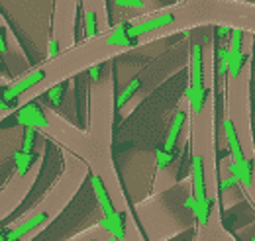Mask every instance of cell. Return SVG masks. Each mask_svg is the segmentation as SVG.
I'll return each instance as SVG.
<instances>
[{
  "mask_svg": "<svg viewBox=\"0 0 255 241\" xmlns=\"http://www.w3.org/2000/svg\"><path fill=\"white\" fill-rule=\"evenodd\" d=\"M89 77H91L93 83H100V79H102V63H95V65L89 67Z\"/></svg>",
  "mask_w": 255,
  "mask_h": 241,
  "instance_id": "15",
  "label": "cell"
},
{
  "mask_svg": "<svg viewBox=\"0 0 255 241\" xmlns=\"http://www.w3.org/2000/svg\"><path fill=\"white\" fill-rule=\"evenodd\" d=\"M185 120H187V112L185 108H177V112L173 114V120H171V125L167 129V135H165V143H163V149L173 151L177 141H179V135H181V129L185 125Z\"/></svg>",
  "mask_w": 255,
  "mask_h": 241,
  "instance_id": "7",
  "label": "cell"
},
{
  "mask_svg": "<svg viewBox=\"0 0 255 241\" xmlns=\"http://www.w3.org/2000/svg\"><path fill=\"white\" fill-rule=\"evenodd\" d=\"M210 89L206 87V79H204V51H202V43L194 41L191 45V83L187 87L185 98L189 102V110L196 118L202 114L204 104H206V96Z\"/></svg>",
  "mask_w": 255,
  "mask_h": 241,
  "instance_id": "1",
  "label": "cell"
},
{
  "mask_svg": "<svg viewBox=\"0 0 255 241\" xmlns=\"http://www.w3.org/2000/svg\"><path fill=\"white\" fill-rule=\"evenodd\" d=\"M49 75H51V67H49V65H43V67H37V69L28 71L26 75H22L20 79H16L14 83H10V85L4 89L2 100L12 102V100H16V98L28 94L32 89L39 87V85H43V83L47 81Z\"/></svg>",
  "mask_w": 255,
  "mask_h": 241,
  "instance_id": "3",
  "label": "cell"
},
{
  "mask_svg": "<svg viewBox=\"0 0 255 241\" xmlns=\"http://www.w3.org/2000/svg\"><path fill=\"white\" fill-rule=\"evenodd\" d=\"M16 121H18L20 125H24V127L30 125V127L43 129V131L51 129V125H53V120L47 116V112H45L39 104H35V102L22 104V106L16 110Z\"/></svg>",
  "mask_w": 255,
  "mask_h": 241,
  "instance_id": "4",
  "label": "cell"
},
{
  "mask_svg": "<svg viewBox=\"0 0 255 241\" xmlns=\"http://www.w3.org/2000/svg\"><path fill=\"white\" fill-rule=\"evenodd\" d=\"M59 53H61V39L51 37L49 43H47V57H49V61H53L59 57Z\"/></svg>",
  "mask_w": 255,
  "mask_h": 241,
  "instance_id": "13",
  "label": "cell"
},
{
  "mask_svg": "<svg viewBox=\"0 0 255 241\" xmlns=\"http://www.w3.org/2000/svg\"><path fill=\"white\" fill-rule=\"evenodd\" d=\"M181 18H183V12H179L177 8L161 10V12L145 16V18L131 20L129 28H128V35L133 39H139V37H145L149 33H155V31H161L165 28H173Z\"/></svg>",
  "mask_w": 255,
  "mask_h": 241,
  "instance_id": "2",
  "label": "cell"
},
{
  "mask_svg": "<svg viewBox=\"0 0 255 241\" xmlns=\"http://www.w3.org/2000/svg\"><path fill=\"white\" fill-rule=\"evenodd\" d=\"M206 167H204V155L200 151L192 149L191 157V184H192V194L196 200H204L210 194L206 192Z\"/></svg>",
  "mask_w": 255,
  "mask_h": 241,
  "instance_id": "5",
  "label": "cell"
},
{
  "mask_svg": "<svg viewBox=\"0 0 255 241\" xmlns=\"http://www.w3.org/2000/svg\"><path fill=\"white\" fill-rule=\"evenodd\" d=\"M35 127H24V139H22V149L28 151V153H32L33 149V141H35Z\"/></svg>",
  "mask_w": 255,
  "mask_h": 241,
  "instance_id": "12",
  "label": "cell"
},
{
  "mask_svg": "<svg viewBox=\"0 0 255 241\" xmlns=\"http://www.w3.org/2000/svg\"><path fill=\"white\" fill-rule=\"evenodd\" d=\"M12 161H14V165H16V177H18V179H24V177L30 173L35 157H33V153H28V151L20 149L12 155Z\"/></svg>",
  "mask_w": 255,
  "mask_h": 241,
  "instance_id": "8",
  "label": "cell"
},
{
  "mask_svg": "<svg viewBox=\"0 0 255 241\" xmlns=\"http://www.w3.org/2000/svg\"><path fill=\"white\" fill-rule=\"evenodd\" d=\"M0 53L6 55V35L4 33H0Z\"/></svg>",
  "mask_w": 255,
  "mask_h": 241,
  "instance_id": "16",
  "label": "cell"
},
{
  "mask_svg": "<svg viewBox=\"0 0 255 241\" xmlns=\"http://www.w3.org/2000/svg\"><path fill=\"white\" fill-rule=\"evenodd\" d=\"M91 186H93V192L96 196V202H98V206L102 210V216H106V218L114 216L118 212V208H116V204L112 200V194H110V190L106 186V181L96 171H91Z\"/></svg>",
  "mask_w": 255,
  "mask_h": 241,
  "instance_id": "6",
  "label": "cell"
},
{
  "mask_svg": "<svg viewBox=\"0 0 255 241\" xmlns=\"http://www.w3.org/2000/svg\"><path fill=\"white\" fill-rule=\"evenodd\" d=\"M139 87H141V77H133L131 81H128V85L122 89V91L118 92V96H116V102H114V106L120 110V108H124L128 102L133 98V94L139 91Z\"/></svg>",
  "mask_w": 255,
  "mask_h": 241,
  "instance_id": "9",
  "label": "cell"
},
{
  "mask_svg": "<svg viewBox=\"0 0 255 241\" xmlns=\"http://www.w3.org/2000/svg\"><path fill=\"white\" fill-rule=\"evenodd\" d=\"M118 6L122 8H129V10H141L145 8V0H114Z\"/></svg>",
  "mask_w": 255,
  "mask_h": 241,
  "instance_id": "14",
  "label": "cell"
},
{
  "mask_svg": "<svg viewBox=\"0 0 255 241\" xmlns=\"http://www.w3.org/2000/svg\"><path fill=\"white\" fill-rule=\"evenodd\" d=\"M63 92H65V85L61 83V81L53 83V85H51V87L45 91V96H47L49 106L59 108V106H61V102H63Z\"/></svg>",
  "mask_w": 255,
  "mask_h": 241,
  "instance_id": "10",
  "label": "cell"
},
{
  "mask_svg": "<svg viewBox=\"0 0 255 241\" xmlns=\"http://www.w3.org/2000/svg\"><path fill=\"white\" fill-rule=\"evenodd\" d=\"M173 159H175L173 151H167V149H163V147L155 151V163H157V169H159V171L167 169V167L173 163Z\"/></svg>",
  "mask_w": 255,
  "mask_h": 241,
  "instance_id": "11",
  "label": "cell"
}]
</instances>
